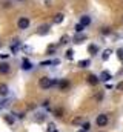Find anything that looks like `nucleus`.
<instances>
[{"label": "nucleus", "mask_w": 123, "mask_h": 132, "mask_svg": "<svg viewBox=\"0 0 123 132\" xmlns=\"http://www.w3.org/2000/svg\"><path fill=\"white\" fill-rule=\"evenodd\" d=\"M39 86H40L42 89H49V88H52V78H49V77H42V78L39 80Z\"/></svg>", "instance_id": "f257e3e1"}, {"label": "nucleus", "mask_w": 123, "mask_h": 132, "mask_svg": "<svg viewBox=\"0 0 123 132\" xmlns=\"http://www.w3.org/2000/svg\"><path fill=\"white\" fill-rule=\"evenodd\" d=\"M31 25L29 19L28 17H20L19 20H17V26H19V29H22V31H25V29H28Z\"/></svg>", "instance_id": "f03ea898"}, {"label": "nucleus", "mask_w": 123, "mask_h": 132, "mask_svg": "<svg viewBox=\"0 0 123 132\" xmlns=\"http://www.w3.org/2000/svg\"><path fill=\"white\" fill-rule=\"evenodd\" d=\"M95 125H97L98 128L106 126V125H108V115H106V114H98L97 118H95Z\"/></svg>", "instance_id": "7ed1b4c3"}, {"label": "nucleus", "mask_w": 123, "mask_h": 132, "mask_svg": "<svg viewBox=\"0 0 123 132\" xmlns=\"http://www.w3.org/2000/svg\"><path fill=\"white\" fill-rule=\"evenodd\" d=\"M46 112H43V111H39V112H35V115H34V121L35 123H43L45 120H46Z\"/></svg>", "instance_id": "20e7f679"}, {"label": "nucleus", "mask_w": 123, "mask_h": 132, "mask_svg": "<svg viewBox=\"0 0 123 132\" xmlns=\"http://www.w3.org/2000/svg\"><path fill=\"white\" fill-rule=\"evenodd\" d=\"M20 48H22L20 42H19L17 38H14V40H12V45H11V52H12V54H17V52L20 51Z\"/></svg>", "instance_id": "39448f33"}, {"label": "nucleus", "mask_w": 123, "mask_h": 132, "mask_svg": "<svg viewBox=\"0 0 123 132\" xmlns=\"http://www.w3.org/2000/svg\"><path fill=\"white\" fill-rule=\"evenodd\" d=\"M98 78H100V81H105V83H106V81H109V80L112 78V74H111L109 71H103V72L98 75Z\"/></svg>", "instance_id": "423d86ee"}, {"label": "nucleus", "mask_w": 123, "mask_h": 132, "mask_svg": "<svg viewBox=\"0 0 123 132\" xmlns=\"http://www.w3.org/2000/svg\"><path fill=\"white\" fill-rule=\"evenodd\" d=\"M86 80H88V83L92 85V86H97V85L100 83V78H98L97 75H94V74H89V75L86 77Z\"/></svg>", "instance_id": "0eeeda50"}, {"label": "nucleus", "mask_w": 123, "mask_h": 132, "mask_svg": "<svg viewBox=\"0 0 123 132\" xmlns=\"http://www.w3.org/2000/svg\"><path fill=\"white\" fill-rule=\"evenodd\" d=\"M9 71H11L9 63H6V62H0V74H9Z\"/></svg>", "instance_id": "6e6552de"}, {"label": "nucleus", "mask_w": 123, "mask_h": 132, "mask_svg": "<svg viewBox=\"0 0 123 132\" xmlns=\"http://www.w3.org/2000/svg\"><path fill=\"white\" fill-rule=\"evenodd\" d=\"M69 86H71V85H69V81H68V80H60V81H59V85H57L59 91H63V92H65L66 89H69Z\"/></svg>", "instance_id": "1a4fd4ad"}, {"label": "nucleus", "mask_w": 123, "mask_h": 132, "mask_svg": "<svg viewBox=\"0 0 123 132\" xmlns=\"http://www.w3.org/2000/svg\"><path fill=\"white\" fill-rule=\"evenodd\" d=\"M8 94H9V88H8V85L0 83V97H8Z\"/></svg>", "instance_id": "9d476101"}, {"label": "nucleus", "mask_w": 123, "mask_h": 132, "mask_svg": "<svg viewBox=\"0 0 123 132\" xmlns=\"http://www.w3.org/2000/svg\"><path fill=\"white\" fill-rule=\"evenodd\" d=\"M32 68H34V65L31 63L28 59H23V60H22V69H23V71H31Z\"/></svg>", "instance_id": "9b49d317"}, {"label": "nucleus", "mask_w": 123, "mask_h": 132, "mask_svg": "<svg viewBox=\"0 0 123 132\" xmlns=\"http://www.w3.org/2000/svg\"><path fill=\"white\" fill-rule=\"evenodd\" d=\"M3 120H5L8 125H11V126L16 123V117H14L12 114H6V115H3Z\"/></svg>", "instance_id": "f8f14e48"}, {"label": "nucleus", "mask_w": 123, "mask_h": 132, "mask_svg": "<svg viewBox=\"0 0 123 132\" xmlns=\"http://www.w3.org/2000/svg\"><path fill=\"white\" fill-rule=\"evenodd\" d=\"M49 29H51V28H49V25H42V26L37 29V34H39V35H45V34L49 32Z\"/></svg>", "instance_id": "ddd939ff"}, {"label": "nucleus", "mask_w": 123, "mask_h": 132, "mask_svg": "<svg viewBox=\"0 0 123 132\" xmlns=\"http://www.w3.org/2000/svg\"><path fill=\"white\" fill-rule=\"evenodd\" d=\"M86 38H88V37H86V34L80 32V34H77V35L74 37V43H83Z\"/></svg>", "instance_id": "4468645a"}, {"label": "nucleus", "mask_w": 123, "mask_h": 132, "mask_svg": "<svg viewBox=\"0 0 123 132\" xmlns=\"http://www.w3.org/2000/svg\"><path fill=\"white\" fill-rule=\"evenodd\" d=\"M79 23L83 25V26H88V25H91V17H89V15H82Z\"/></svg>", "instance_id": "2eb2a0df"}, {"label": "nucleus", "mask_w": 123, "mask_h": 132, "mask_svg": "<svg viewBox=\"0 0 123 132\" xmlns=\"http://www.w3.org/2000/svg\"><path fill=\"white\" fill-rule=\"evenodd\" d=\"M98 51H100V49H98L97 45H89V46H88V52H89V55H97Z\"/></svg>", "instance_id": "dca6fc26"}, {"label": "nucleus", "mask_w": 123, "mask_h": 132, "mask_svg": "<svg viewBox=\"0 0 123 132\" xmlns=\"http://www.w3.org/2000/svg\"><path fill=\"white\" fill-rule=\"evenodd\" d=\"M111 54H112V51H111V49H105V51L102 52V60H103V62H106V60H109V57H111Z\"/></svg>", "instance_id": "f3484780"}, {"label": "nucleus", "mask_w": 123, "mask_h": 132, "mask_svg": "<svg viewBox=\"0 0 123 132\" xmlns=\"http://www.w3.org/2000/svg\"><path fill=\"white\" fill-rule=\"evenodd\" d=\"M63 20H65V15H63L62 12H59V14L54 15V23H56V25H60Z\"/></svg>", "instance_id": "a211bd4d"}, {"label": "nucleus", "mask_w": 123, "mask_h": 132, "mask_svg": "<svg viewBox=\"0 0 123 132\" xmlns=\"http://www.w3.org/2000/svg\"><path fill=\"white\" fill-rule=\"evenodd\" d=\"M79 68H88V66H91V60H88V59H83V60H80L79 63H77Z\"/></svg>", "instance_id": "6ab92c4d"}, {"label": "nucleus", "mask_w": 123, "mask_h": 132, "mask_svg": "<svg viewBox=\"0 0 123 132\" xmlns=\"http://www.w3.org/2000/svg\"><path fill=\"white\" fill-rule=\"evenodd\" d=\"M69 40H71V37L68 35V34H63L60 37V42H59V45H68L69 43Z\"/></svg>", "instance_id": "aec40b11"}, {"label": "nucleus", "mask_w": 123, "mask_h": 132, "mask_svg": "<svg viewBox=\"0 0 123 132\" xmlns=\"http://www.w3.org/2000/svg\"><path fill=\"white\" fill-rule=\"evenodd\" d=\"M65 57H66L68 60H72V57H74V49H71V48H69V49L65 52Z\"/></svg>", "instance_id": "412c9836"}, {"label": "nucleus", "mask_w": 123, "mask_h": 132, "mask_svg": "<svg viewBox=\"0 0 123 132\" xmlns=\"http://www.w3.org/2000/svg\"><path fill=\"white\" fill-rule=\"evenodd\" d=\"M82 123H83L82 115H79V117H74V118H72V125H82Z\"/></svg>", "instance_id": "4be33fe9"}, {"label": "nucleus", "mask_w": 123, "mask_h": 132, "mask_svg": "<svg viewBox=\"0 0 123 132\" xmlns=\"http://www.w3.org/2000/svg\"><path fill=\"white\" fill-rule=\"evenodd\" d=\"M54 114H56V117H59V118H62V117H63V108H56Z\"/></svg>", "instance_id": "5701e85b"}, {"label": "nucleus", "mask_w": 123, "mask_h": 132, "mask_svg": "<svg viewBox=\"0 0 123 132\" xmlns=\"http://www.w3.org/2000/svg\"><path fill=\"white\" fill-rule=\"evenodd\" d=\"M56 48H57L56 45H49V48H48V52H46V54H48V55H52V54L56 52Z\"/></svg>", "instance_id": "b1692460"}, {"label": "nucleus", "mask_w": 123, "mask_h": 132, "mask_svg": "<svg viewBox=\"0 0 123 132\" xmlns=\"http://www.w3.org/2000/svg\"><path fill=\"white\" fill-rule=\"evenodd\" d=\"M74 29H75V32H77V34H80V32H83V29H85V26H83V25H80V23H77Z\"/></svg>", "instance_id": "393cba45"}, {"label": "nucleus", "mask_w": 123, "mask_h": 132, "mask_svg": "<svg viewBox=\"0 0 123 132\" xmlns=\"http://www.w3.org/2000/svg\"><path fill=\"white\" fill-rule=\"evenodd\" d=\"M20 49H22L23 52H26V54H31V52H32V48H31V46H26V45H23Z\"/></svg>", "instance_id": "a878e982"}, {"label": "nucleus", "mask_w": 123, "mask_h": 132, "mask_svg": "<svg viewBox=\"0 0 123 132\" xmlns=\"http://www.w3.org/2000/svg\"><path fill=\"white\" fill-rule=\"evenodd\" d=\"M82 129H83V131H89V129H91V125H89V123H88V121H83V123H82Z\"/></svg>", "instance_id": "bb28decb"}, {"label": "nucleus", "mask_w": 123, "mask_h": 132, "mask_svg": "<svg viewBox=\"0 0 123 132\" xmlns=\"http://www.w3.org/2000/svg\"><path fill=\"white\" fill-rule=\"evenodd\" d=\"M49 65H52V60H45V62H40V65H39V66L45 68V66H49Z\"/></svg>", "instance_id": "cd10ccee"}, {"label": "nucleus", "mask_w": 123, "mask_h": 132, "mask_svg": "<svg viewBox=\"0 0 123 132\" xmlns=\"http://www.w3.org/2000/svg\"><path fill=\"white\" fill-rule=\"evenodd\" d=\"M6 106H9V100L3 98L2 101H0V108H6Z\"/></svg>", "instance_id": "c85d7f7f"}, {"label": "nucleus", "mask_w": 123, "mask_h": 132, "mask_svg": "<svg viewBox=\"0 0 123 132\" xmlns=\"http://www.w3.org/2000/svg\"><path fill=\"white\" fill-rule=\"evenodd\" d=\"M48 132H56V125L54 123H49L48 125Z\"/></svg>", "instance_id": "c756f323"}, {"label": "nucleus", "mask_w": 123, "mask_h": 132, "mask_svg": "<svg viewBox=\"0 0 123 132\" xmlns=\"http://www.w3.org/2000/svg\"><path fill=\"white\" fill-rule=\"evenodd\" d=\"M117 57L120 62H123V49H117Z\"/></svg>", "instance_id": "7c9ffc66"}, {"label": "nucleus", "mask_w": 123, "mask_h": 132, "mask_svg": "<svg viewBox=\"0 0 123 132\" xmlns=\"http://www.w3.org/2000/svg\"><path fill=\"white\" fill-rule=\"evenodd\" d=\"M14 117H17V118H20V120H23L25 118V112H20V114H12Z\"/></svg>", "instance_id": "2f4dec72"}, {"label": "nucleus", "mask_w": 123, "mask_h": 132, "mask_svg": "<svg viewBox=\"0 0 123 132\" xmlns=\"http://www.w3.org/2000/svg\"><path fill=\"white\" fill-rule=\"evenodd\" d=\"M102 34L103 35H108V34H111V29L109 28H102Z\"/></svg>", "instance_id": "473e14b6"}, {"label": "nucleus", "mask_w": 123, "mask_h": 132, "mask_svg": "<svg viewBox=\"0 0 123 132\" xmlns=\"http://www.w3.org/2000/svg\"><path fill=\"white\" fill-rule=\"evenodd\" d=\"M8 57H9V54H0V60H2V62H3V60H6Z\"/></svg>", "instance_id": "72a5a7b5"}, {"label": "nucleus", "mask_w": 123, "mask_h": 132, "mask_svg": "<svg viewBox=\"0 0 123 132\" xmlns=\"http://www.w3.org/2000/svg\"><path fill=\"white\" fill-rule=\"evenodd\" d=\"M42 106H43V108H48V106H49V100H45V101L42 103Z\"/></svg>", "instance_id": "f704fd0d"}, {"label": "nucleus", "mask_w": 123, "mask_h": 132, "mask_svg": "<svg viewBox=\"0 0 123 132\" xmlns=\"http://www.w3.org/2000/svg\"><path fill=\"white\" fill-rule=\"evenodd\" d=\"M117 89H120V91H122V89H123V83H119V85H117Z\"/></svg>", "instance_id": "c9c22d12"}, {"label": "nucleus", "mask_w": 123, "mask_h": 132, "mask_svg": "<svg viewBox=\"0 0 123 132\" xmlns=\"http://www.w3.org/2000/svg\"><path fill=\"white\" fill-rule=\"evenodd\" d=\"M77 132H86V131H83V129H79V131H77Z\"/></svg>", "instance_id": "e433bc0d"}, {"label": "nucleus", "mask_w": 123, "mask_h": 132, "mask_svg": "<svg viewBox=\"0 0 123 132\" xmlns=\"http://www.w3.org/2000/svg\"><path fill=\"white\" fill-rule=\"evenodd\" d=\"M100 132H103V131H100Z\"/></svg>", "instance_id": "4c0bfd02"}]
</instances>
